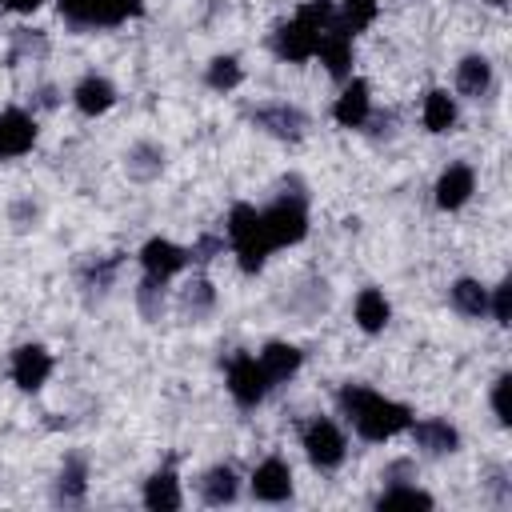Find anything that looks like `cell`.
Returning <instances> with one entry per match:
<instances>
[{
    "label": "cell",
    "mask_w": 512,
    "mask_h": 512,
    "mask_svg": "<svg viewBox=\"0 0 512 512\" xmlns=\"http://www.w3.org/2000/svg\"><path fill=\"white\" fill-rule=\"evenodd\" d=\"M340 412L352 420V428L364 436V440H392L396 432H404L412 424V412L396 400H384L380 392H372L368 384H344L340 396H336Z\"/></svg>",
    "instance_id": "cell-1"
},
{
    "label": "cell",
    "mask_w": 512,
    "mask_h": 512,
    "mask_svg": "<svg viewBox=\"0 0 512 512\" xmlns=\"http://www.w3.org/2000/svg\"><path fill=\"white\" fill-rule=\"evenodd\" d=\"M228 240H232V248H236V256H240V268H244V272H260V268H264L272 244H268L264 220H260V212H256L252 204H236V208L228 212Z\"/></svg>",
    "instance_id": "cell-2"
},
{
    "label": "cell",
    "mask_w": 512,
    "mask_h": 512,
    "mask_svg": "<svg viewBox=\"0 0 512 512\" xmlns=\"http://www.w3.org/2000/svg\"><path fill=\"white\" fill-rule=\"evenodd\" d=\"M264 220V236L272 248H284V244H300L304 232H308V208H304V196L292 192V196H280L272 208L260 212Z\"/></svg>",
    "instance_id": "cell-3"
},
{
    "label": "cell",
    "mask_w": 512,
    "mask_h": 512,
    "mask_svg": "<svg viewBox=\"0 0 512 512\" xmlns=\"http://www.w3.org/2000/svg\"><path fill=\"white\" fill-rule=\"evenodd\" d=\"M268 388H272V380L264 376V368H260L256 356L236 352V356L228 360V392H232V400H236L240 408H256V404L268 396Z\"/></svg>",
    "instance_id": "cell-4"
},
{
    "label": "cell",
    "mask_w": 512,
    "mask_h": 512,
    "mask_svg": "<svg viewBox=\"0 0 512 512\" xmlns=\"http://www.w3.org/2000/svg\"><path fill=\"white\" fill-rule=\"evenodd\" d=\"M320 32H324V28H316V24H308V20L296 16V20H288V24L276 28L272 48H276L280 60L300 64V60H312V56H316V48H320Z\"/></svg>",
    "instance_id": "cell-5"
},
{
    "label": "cell",
    "mask_w": 512,
    "mask_h": 512,
    "mask_svg": "<svg viewBox=\"0 0 512 512\" xmlns=\"http://www.w3.org/2000/svg\"><path fill=\"white\" fill-rule=\"evenodd\" d=\"M304 452H308V460L316 468H336L344 460V436H340V428L332 420H320L316 416L304 428Z\"/></svg>",
    "instance_id": "cell-6"
},
{
    "label": "cell",
    "mask_w": 512,
    "mask_h": 512,
    "mask_svg": "<svg viewBox=\"0 0 512 512\" xmlns=\"http://www.w3.org/2000/svg\"><path fill=\"white\" fill-rule=\"evenodd\" d=\"M316 56H320V64L328 68V76L344 80V76L352 72V32H348L344 24L332 20V24L320 32V48H316Z\"/></svg>",
    "instance_id": "cell-7"
},
{
    "label": "cell",
    "mask_w": 512,
    "mask_h": 512,
    "mask_svg": "<svg viewBox=\"0 0 512 512\" xmlns=\"http://www.w3.org/2000/svg\"><path fill=\"white\" fill-rule=\"evenodd\" d=\"M48 376H52V356H48V348L24 344V348L12 352V380H16V388L36 392V388H44Z\"/></svg>",
    "instance_id": "cell-8"
},
{
    "label": "cell",
    "mask_w": 512,
    "mask_h": 512,
    "mask_svg": "<svg viewBox=\"0 0 512 512\" xmlns=\"http://www.w3.org/2000/svg\"><path fill=\"white\" fill-rule=\"evenodd\" d=\"M36 144V120L20 108L0 112V160L8 156H24Z\"/></svg>",
    "instance_id": "cell-9"
},
{
    "label": "cell",
    "mask_w": 512,
    "mask_h": 512,
    "mask_svg": "<svg viewBox=\"0 0 512 512\" xmlns=\"http://www.w3.org/2000/svg\"><path fill=\"white\" fill-rule=\"evenodd\" d=\"M252 496L256 500H268V504H280L292 496V468L284 460H264L256 472H252Z\"/></svg>",
    "instance_id": "cell-10"
},
{
    "label": "cell",
    "mask_w": 512,
    "mask_h": 512,
    "mask_svg": "<svg viewBox=\"0 0 512 512\" xmlns=\"http://www.w3.org/2000/svg\"><path fill=\"white\" fill-rule=\"evenodd\" d=\"M140 264H144V272L148 276H156V280H168V276H176L184 264H188V252L184 248H176L172 240H148L144 244V252H140Z\"/></svg>",
    "instance_id": "cell-11"
},
{
    "label": "cell",
    "mask_w": 512,
    "mask_h": 512,
    "mask_svg": "<svg viewBox=\"0 0 512 512\" xmlns=\"http://www.w3.org/2000/svg\"><path fill=\"white\" fill-rule=\"evenodd\" d=\"M412 428V440L428 452V456H448V452H456L460 448V432L448 424V420H416V424H408Z\"/></svg>",
    "instance_id": "cell-12"
},
{
    "label": "cell",
    "mask_w": 512,
    "mask_h": 512,
    "mask_svg": "<svg viewBox=\"0 0 512 512\" xmlns=\"http://www.w3.org/2000/svg\"><path fill=\"white\" fill-rule=\"evenodd\" d=\"M472 188H476L472 168H468V164H448V168L440 172V180H436V204L452 212V208H460V204L472 196Z\"/></svg>",
    "instance_id": "cell-13"
},
{
    "label": "cell",
    "mask_w": 512,
    "mask_h": 512,
    "mask_svg": "<svg viewBox=\"0 0 512 512\" xmlns=\"http://www.w3.org/2000/svg\"><path fill=\"white\" fill-rule=\"evenodd\" d=\"M256 124H260L264 132L280 136V140H300L304 128H308L304 112H300V108H288V104H268V108H260V112H256Z\"/></svg>",
    "instance_id": "cell-14"
},
{
    "label": "cell",
    "mask_w": 512,
    "mask_h": 512,
    "mask_svg": "<svg viewBox=\"0 0 512 512\" xmlns=\"http://www.w3.org/2000/svg\"><path fill=\"white\" fill-rule=\"evenodd\" d=\"M72 100H76V108H80L84 116H100V112H108V108L116 104V88H112L104 76H84V80L76 84Z\"/></svg>",
    "instance_id": "cell-15"
},
{
    "label": "cell",
    "mask_w": 512,
    "mask_h": 512,
    "mask_svg": "<svg viewBox=\"0 0 512 512\" xmlns=\"http://www.w3.org/2000/svg\"><path fill=\"white\" fill-rule=\"evenodd\" d=\"M144 504L152 508V512H176L184 500H180V484H176V472L172 468H160V472H152L148 476V484H144Z\"/></svg>",
    "instance_id": "cell-16"
},
{
    "label": "cell",
    "mask_w": 512,
    "mask_h": 512,
    "mask_svg": "<svg viewBox=\"0 0 512 512\" xmlns=\"http://www.w3.org/2000/svg\"><path fill=\"white\" fill-rule=\"evenodd\" d=\"M332 116H336V124H344V128H360V124L368 120V84H364V80H352V84L340 92Z\"/></svg>",
    "instance_id": "cell-17"
},
{
    "label": "cell",
    "mask_w": 512,
    "mask_h": 512,
    "mask_svg": "<svg viewBox=\"0 0 512 512\" xmlns=\"http://www.w3.org/2000/svg\"><path fill=\"white\" fill-rule=\"evenodd\" d=\"M84 492H88V464H84V456H68L60 476H56V492L52 496L60 504H80Z\"/></svg>",
    "instance_id": "cell-18"
},
{
    "label": "cell",
    "mask_w": 512,
    "mask_h": 512,
    "mask_svg": "<svg viewBox=\"0 0 512 512\" xmlns=\"http://www.w3.org/2000/svg\"><path fill=\"white\" fill-rule=\"evenodd\" d=\"M260 368H264V376H268L272 384H280V380H288V376L300 372V348L276 340V344H268V348L260 352Z\"/></svg>",
    "instance_id": "cell-19"
},
{
    "label": "cell",
    "mask_w": 512,
    "mask_h": 512,
    "mask_svg": "<svg viewBox=\"0 0 512 512\" xmlns=\"http://www.w3.org/2000/svg\"><path fill=\"white\" fill-rule=\"evenodd\" d=\"M236 472L228 468V464H216V468H208L204 472V480H200V496H204V504H212V508H220V504H232L236 500Z\"/></svg>",
    "instance_id": "cell-20"
},
{
    "label": "cell",
    "mask_w": 512,
    "mask_h": 512,
    "mask_svg": "<svg viewBox=\"0 0 512 512\" xmlns=\"http://www.w3.org/2000/svg\"><path fill=\"white\" fill-rule=\"evenodd\" d=\"M456 88L464 92V96H484L488 88H492V64L484 60V56H464L460 60V68H456Z\"/></svg>",
    "instance_id": "cell-21"
},
{
    "label": "cell",
    "mask_w": 512,
    "mask_h": 512,
    "mask_svg": "<svg viewBox=\"0 0 512 512\" xmlns=\"http://www.w3.org/2000/svg\"><path fill=\"white\" fill-rule=\"evenodd\" d=\"M388 316H392V308H388L384 292H376V288H364V292L356 296V324H360L364 332H384Z\"/></svg>",
    "instance_id": "cell-22"
},
{
    "label": "cell",
    "mask_w": 512,
    "mask_h": 512,
    "mask_svg": "<svg viewBox=\"0 0 512 512\" xmlns=\"http://www.w3.org/2000/svg\"><path fill=\"white\" fill-rule=\"evenodd\" d=\"M452 124H456V104H452V96L448 92H428L424 96V128L428 132H452Z\"/></svg>",
    "instance_id": "cell-23"
},
{
    "label": "cell",
    "mask_w": 512,
    "mask_h": 512,
    "mask_svg": "<svg viewBox=\"0 0 512 512\" xmlns=\"http://www.w3.org/2000/svg\"><path fill=\"white\" fill-rule=\"evenodd\" d=\"M124 168H128V176H136V180H152V176H160V168H164V148H156V144H136V148H128Z\"/></svg>",
    "instance_id": "cell-24"
},
{
    "label": "cell",
    "mask_w": 512,
    "mask_h": 512,
    "mask_svg": "<svg viewBox=\"0 0 512 512\" xmlns=\"http://www.w3.org/2000/svg\"><path fill=\"white\" fill-rule=\"evenodd\" d=\"M452 308L460 316H484L488 312V292L480 288V280H456L452 284Z\"/></svg>",
    "instance_id": "cell-25"
},
{
    "label": "cell",
    "mask_w": 512,
    "mask_h": 512,
    "mask_svg": "<svg viewBox=\"0 0 512 512\" xmlns=\"http://www.w3.org/2000/svg\"><path fill=\"white\" fill-rule=\"evenodd\" d=\"M376 504L380 508H432V496L420 492V488H412V484H392V488L380 492Z\"/></svg>",
    "instance_id": "cell-26"
},
{
    "label": "cell",
    "mask_w": 512,
    "mask_h": 512,
    "mask_svg": "<svg viewBox=\"0 0 512 512\" xmlns=\"http://www.w3.org/2000/svg\"><path fill=\"white\" fill-rule=\"evenodd\" d=\"M240 64H236V56H216L212 64H208V88H216V92H232L236 84H240Z\"/></svg>",
    "instance_id": "cell-27"
},
{
    "label": "cell",
    "mask_w": 512,
    "mask_h": 512,
    "mask_svg": "<svg viewBox=\"0 0 512 512\" xmlns=\"http://www.w3.org/2000/svg\"><path fill=\"white\" fill-rule=\"evenodd\" d=\"M212 304H216V292H212L208 280H192V284L184 288V312H188L192 320H204V316L212 312Z\"/></svg>",
    "instance_id": "cell-28"
},
{
    "label": "cell",
    "mask_w": 512,
    "mask_h": 512,
    "mask_svg": "<svg viewBox=\"0 0 512 512\" xmlns=\"http://www.w3.org/2000/svg\"><path fill=\"white\" fill-rule=\"evenodd\" d=\"M136 300H140V312L148 320H160V312H164V280L144 276V284L136 288Z\"/></svg>",
    "instance_id": "cell-29"
},
{
    "label": "cell",
    "mask_w": 512,
    "mask_h": 512,
    "mask_svg": "<svg viewBox=\"0 0 512 512\" xmlns=\"http://www.w3.org/2000/svg\"><path fill=\"white\" fill-rule=\"evenodd\" d=\"M60 12H64V20L76 24V28L100 24V0H60Z\"/></svg>",
    "instance_id": "cell-30"
},
{
    "label": "cell",
    "mask_w": 512,
    "mask_h": 512,
    "mask_svg": "<svg viewBox=\"0 0 512 512\" xmlns=\"http://www.w3.org/2000/svg\"><path fill=\"white\" fill-rule=\"evenodd\" d=\"M376 20V0H344V28L360 32Z\"/></svg>",
    "instance_id": "cell-31"
},
{
    "label": "cell",
    "mask_w": 512,
    "mask_h": 512,
    "mask_svg": "<svg viewBox=\"0 0 512 512\" xmlns=\"http://www.w3.org/2000/svg\"><path fill=\"white\" fill-rule=\"evenodd\" d=\"M140 12V0H100V24H120Z\"/></svg>",
    "instance_id": "cell-32"
},
{
    "label": "cell",
    "mask_w": 512,
    "mask_h": 512,
    "mask_svg": "<svg viewBox=\"0 0 512 512\" xmlns=\"http://www.w3.org/2000/svg\"><path fill=\"white\" fill-rule=\"evenodd\" d=\"M492 316H496V324H512V284L508 280L492 296Z\"/></svg>",
    "instance_id": "cell-33"
},
{
    "label": "cell",
    "mask_w": 512,
    "mask_h": 512,
    "mask_svg": "<svg viewBox=\"0 0 512 512\" xmlns=\"http://www.w3.org/2000/svg\"><path fill=\"white\" fill-rule=\"evenodd\" d=\"M508 388H512V380H508V376H500V380L492 384V412H496V420H500V424H508V420H512V412H508Z\"/></svg>",
    "instance_id": "cell-34"
},
{
    "label": "cell",
    "mask_w": 512,
    "mask_h": 512,
    "mask_svg": "<svg viewBox=\"0 0 512 512\" xmlns=\"http://www.w3.org/2000/svg\"><path fill=\"white\" fill-rule=\"evenodd\" d=\"M212 252H220V240H216V236H200V240H196V248L188 252V260L208 264V260H212Z\"/></svg>",
    "instance_id": "cell-35"
},
{
    "label": "cell",
    "mask_w": 512,
    "mask_h": 512,
    "mask_svg": "<svg viewBox=\"0 0 512 512\" xmlns=\"http://www.w3.org/2000/svg\"><path fill=\"white\" fill-rule=\"evenodd\" d=\"M20 52H44V40H40V36H28V32H20V36H16V52H12V60H16Z\"/></svg>",
    "instance_id": "cell-36"
},
{
    "label": "cell",
    "mask_w": 512,
    "mask_h": 512,
    "mask_svg": "<svg viewBox=\"0 0 512 512\" xmlns=\"http://www.w3.org/2000/svg\"><path fill=\"white\" fill-rule=\"evenodd\" d=\"M4 4H8L12 12H36V8L44 4V0H4Z\"/></svg>",
    "instance_id": "cell-37"
},
{
    "label": "cell",
    "mask_w": 512,
    "mask_h": 512,
    "mask_svg": "<svg viewBox=\"0 0 512 512\" xmlns=\"http://www.w3.org/2000/svg\"><path fill=\"white\" fill-rule=\"evenodd\" d=\"M488 4H504V0H488Z\"/></svg>",
    "instance_id": "cell-38"
}]
</instances>
